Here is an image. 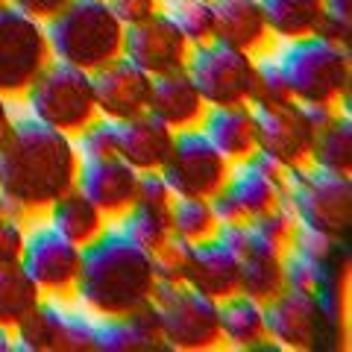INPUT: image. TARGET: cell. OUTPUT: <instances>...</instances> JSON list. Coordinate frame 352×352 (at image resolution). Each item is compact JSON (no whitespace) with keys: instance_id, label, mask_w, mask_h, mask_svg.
Returning a JSON list of instances; mask_svg holds the SVG:
<instances>
[{"instance_id":"1","label":"cell","mask_w":352,"mask_h":352,"mask_svg":"<svg viewBox=\"0 0 352 352\" xmlns=\"http://www.w3.org/2000/svg\"><path fill=\"white\" fill-rule=\"evenodd\" d=\"M80 162L71 135L36 118L15 120L0 141V197L9 214L24 223L44 214L53 200L76 185Z\"/></svg>"},{"instance_id":"2","label":"cell","mask_w":352,"mask_h":352,"mask_svg":"<svg viewBox=\"0 0 352 352\" xmlns=\"http://www.w3.org/2000/svg\"><path fill=\"white\" fill-rule=\"evenodd\" d=\"M153 256L135 247L120 229L109 226L100 238L82 247L76 296L97 317H118L147 305L156 294Z\"/></svg>"},{"instance_id":"3","label":"cell","mask_w":352,"mask_h":352,"mask_svg":"<svg viewBox=\"0 0 352 352\" xmlns=\"http://www.w3.org/2000/svg\"><path fill=\"white\" fill-rule=\"evenodd\" d=\"M124 30L109 0H71L62 12L44 21L53 59L88 74L124 56Z\"/></svg>"},{"instance_id":"4","label":"cell","mask_w":352,"mask_h":352,"mask_svg":"<svg viewBox=\"0 0 352 352\" xmlns=\"http://www.w3.org/2000/svg\"><path fill=\"white\" fill-rule=\"evenodd\" d=\"M279 68L288 80L296 103L305 106H335L349 112L352 91V56L320 36H305L288 41L279 56Z\"/></svg>"},{"instance_id":"5","label":"cell","mask_w":352,"mask_h":352,"mask_svg":"<svg viewBox=\"0 0 352 352\" xmlns=\"http://www.w3.org/2000/svg\"><path fill=\"white\" fill-rule=\"evenodd\" d=\"M24 100L36 120L47 124L65 135H80V132L100 115L94 100L91 74L68 65L62 59H50L36 82L27 88Z\"/></svg>"},{"instance_id":"6","label":"cell","mask_w":352,"mask_h":352,"mask_svg":"<svg viewBox=\"0 0 352 352\" xmlns=\"http://www.w3.org/2000/svg\"><path fill=\"white\" fill-rule=\"evenodd\" d=\"M288 203L300 226L314 232L349 238L352 229V176L314 164L288 170Z\"/></svg>"},{"instance_id":"7","label":"cell","mask_w":352,"mask_h":352,"mask_svg":"<svg viewBox=\"0 0 352 352\" xmlns=\"http://www.w3.org/2000/svg\"><path fill=\"white\" fill-rule=\"evenodd\" d=\"M153 302L159 308L162 335L170 349L208 352L223 346L217 300H208L188 285H156Z\"/></svg>"},{"instance_id":"8","label":"cell","mask_w":352,"mask_h":352,"mask_svg":"<svg viewBox=\"0 0 352 352\" xmlns=\"http://www.w3.org/2000/svg\"><path fill=\"white\" fill-rule=\"evenodd\" d=\"M53 59L44 24L18 6H0V94L24 97Z\"/></svg>"},{"instance_id":"9","label":"cell","mask_w":352,"mask_h":352,"mask_svg":"<svg viewBox=\"0 0 352 352\" xmlns=\"http://www.w3.org/2000/svg\"><path fill=\"white\" fill-rule=\"evenodd\" d=\"M256 62L258 59L250 53L212 38L206 44H194L185 71L203 94L206 106H238L250 103L252 97Z\"/></svg>"},{"instance_id":"10","label":"cell","mask_w":352,"mask_h":352,"mask_svg":"<svg viewBox=\"0 0 352 352\" xmlns=\"http://www.w3.org/2000/svg\"><path fill=\"white\" fill-rule=\"evenodd\" d=\"M235 164L206 138L200 126L179 129L173 135V147L162 164V176L168 179L176 197H212L223 188Z\"/></svg>"},{"instance_id":"11","label":"cell","mask_w":352,"mask_h":352,"mask_svg":"<svg viewBox=\"0 0 352 352\" xmlns=\"http://www.w3.org/2000/svg\"><path fill=\"white\" fill-rule=\"evenodd\" d=\"M80 264H82V247L62 238L50 223L36 226L27 232L21 267L36 282L41 296L59 300V302L74 300L76 279H80Z\"/></svg>"},{"instance_id":"12","label":"cell","mask_w":352,"mask_h":352,"mask_svg":"<svg viewBox=\"0 0 352 352\" xmlns=\"http://www.w3.org/2000/svg\"><path fill=\"white\" fill-rule=\"evenodd\" d=\"M124 56L153 80L188 68L191 41L182 36L168 9L124 30Z\"/></svg>"},{"instance_id":"13","label":"cell","mask_w":352,"mask_h":352,"mask_svg":"<svg viewBox=\"0 0 352 352\" xmlns=\"http://www.w3.org/2000/svg\"><path fill=\"white\" fill-rule=\"evenodd\" d=\"M258 120V150L282 168H305L311 164V150L317 129L305 115L302 103H282L256 109Z\"/></svg>"},{"instance_id":"14","label":"cell","mask_w":352,"mask_h":352,"mask_svg":"<svg viewBox=\"0 0 352 352\" xmlns=\"http://www.w3.org/2000/svg\"><path fill=\"white\" fill-rule=\"evenodd\" d=\"M264 326L282 349L326 352V329L314 294L285 288L279 296L264 302Z\"/></svg>"},{"instance_id":"15","label":"cell","mask_w":352,"mask_h":352,"mask_svg":"<svg viewBox=\"0 0 352 352\" xmlns=\"http://www.w3.org/2000/svg\"><path fill=\"white\" fill-rule=\"evenodd\" d=\"M223 188L238 203L244 217L252 220L288 200V168L256 150L247 162L235 164Z\"/></svg>"},{"instance_id":"16","label":"cell","mask_w":352,"mask_h":352,"mask_svg":"<svg viewBox=\"0 0 352 352\" xmlns=\"http://www.w3.org/2000/svg\"><path fill=\"white\" fill-rule=\"evenodd\" d=\"M91 82H94L97 112L103 118H112L118 124H124V120L147 112L153 76L141 71L138 65H132L126 56H120L115 62L103 65L100 71H94Z\"/></svg>"},{"instance_id":"17","label":"cell","mask_w":352,"mask_h":352,"mask_svg":"<svg viewBox=\"0 0 352 352\" xmlns=\"http://www.w3.org/2000/svg\"><path fill=\"white\" fill-rule=\"evenodd\" d=\"M76 188L100 208L109 220H120L132 208V203H135L138 170L132 164H126L120 156L80 162Z\"/></svg>"},{"instance_id":"18","label":"cell","mask_w":352,"mask_h":352,"mask_svg":"<svg viewBox=\"0 0 352 352\" xmlns=\"http://www.w3.org/2000/svg\"><path fill=\"white\" fill-rule=\"evenodd\" d=\"M97 352H170L162 335L156 302H147L129 314L97 320Z\"/></svg>"},{"instance_id":"19","label":"cell","mask_w":352,"mask_h":352,"mask_svg":"<svg viewBox=\"0 0 352 352\" xmlns=\"http://www.w3.org/2000/svg\"><path fill=\"white\" fill-rule=\"evenodd\" d=\"M214 6V41L238 47L250 56H267L273 32L264 21L258 0H212Z\"/></svg>"},{"instance_id":"20","label":"cell","mask_w":352,"mask_h":352,"mask_svg":"<svg viewBox=\"0 0 352 352\" xmlns=\"http://www.w3.org/2000/svg\"><path fill=\"white\" fill-rule=\"evenodd\" d=\"M147 112L153 118H159L162 124H168L173 132H179V129L200 126L208 106L203 100V94L197 91L188 71H176L153 80Z\"/></svg>"},{"instance_id":"21","label":"cell","mask_w":352,"mask_h":352,"mask_svg":"<svg viewBox=\"0 0 352 352\" xmlns=\"http://www.w3.org/2000/svg\"><path fill=\"white\" fill-rule=\"evenodd\" d=\"M200 129L232 164L247 162L258 150V120H256V109L250 103L208 106Z\"/></svg>"},{"instance_id":"22","label":"cell","mask_w":352,"mask_h":352,"mask_svg":"<svg viewBox=\"0 0 352 352\" xmlns=\"http://www.w3.org/2000/svg\"><path fill=\"white\" fill-rule=\"evenodd\" d=\"M238 279H241V261L217 238L194 244L188 279H185L188 288L200 291L208 300L223 302L226 296L238 294Z\"/></svg>"},{"instance_id":"23","label":"cell","mask_w":352,"mask_h":352,"mask_svg":"<svg viewBox=\"0 0 352 352\" xmlns=\"http://www.w3.org/2000/svg\"><path fill=\"white\" fill-rule=\"evenodd\" d=\"M173 135L176 132L150 112L129 118L120 124V159L132 164L138 173L162 170V164L173 147Z\"/></svg>"},{"instance_id":"24","label":"cell","mask_w":352,"mask_h":352,"mask_svg":"<svg viewBox=\"0 0 352 352\" xmlns=\"http://www.w3.org/2000/svg\"><path fill=\"white\" fill-rule=\"evenodd\" d=\"M44 214H47V223L76 247H88L109 229V217L76 185L65 191L59 200H53Z\"/></svg>"},{"instance_id":"25","label":"cell","mask_w":352,"mask_h":352,"mask_svg":"<svg viewBox=\"0 0 352 352\" xmlns=\"http://www.w3.org/2000/svg\"><path fill=\"white\" fill-rule=\"evenodd\" d=\"M273 38L296 41L314 36L326 15L323 0H258Z\"/></svg>"},{"instance_id":"26","label":"cell","mask_w":352,"mask_h":352,"mask_svg":"<svg viewBox=\"0 0 352 352\" xmlns=\"http://www.w3.org/2000/svg\"><path fill=\"white\" fill-rule=\"evenodd\" d=\"M220 332H223V344L235 349H252L267 338V326H264V305L250 300L244 294H232L220 302Z\"/></svg>"},{"instance_id":"27","label":"cell","mask_w":352,"mask_h":352,"mask_svg":"<svg viewBox=\"0 0 352 352\" xmlns=\"http://www.w3.org/2000/svg\"><path fill=\"white\" fill-rule=\"evenodd\" d=\"M282 291H285V256L267 247H256L250 256L241 258L238 294L264 305Z\"/></svg>"},{"instance_id":"28","label":"cell","mask_w":352,"mask_h":352,"mask_svg":"<svg viewBox=\"0 0 352 352\" xmlns=\"http://www.w3.org/2000/svg\"><path fill=\"white\" fill-rule=\"evenodd\" d=\"M65 311L56 300H44L15 326V352H59Z\"/></svg>"},{"instance_id":"29","label":"cell","mask_w":352,"mask_h":352,"mask_svg":"<svg viewBox=\"0 0 352 352\" xmlns=\"http://www.w3.org/2000/svg\"><path fill=\"white\" fill-rule=\"evenodd\" d=\"M311 164L332 173L352 176V115L346 109H340L332 124L317 132Z\"/></svg>"},{"instance_id":"30","label":"cell","mask_w":352,"mask_h":352,"mask_svg":"<svg viewBox=\"0 0 352 352\" xmlns=\"http://www.w3.org/2000/svg\"><path fill=\"white\" fill-rule=\"evenodd\" d=\"M220 220L206 197H176L170 206V232L185 244H203L217 235Z\"/></svg>"},{"instance_id":"31","label":"cell","mask_w":352,"mask_h":352,"mask_svg":"<svg viewBox=\"0 0 352 352\" xmlns=\"http://www.w3.org/2000/svg\"><path fill=\"white\" fill-rule=\"evenodd\" d=\"M41 300H44L41 291L24 273L21 264L0 267V326L15 329Z\"/></svg>"},{"instance_id":"32","label":"cell","mask_w":352,"mask_h":352,"mask_svg":"<svg viewBox=\"0 0 352 352\" xmlns=\"http://www.w3.org/2000/svg\"><path fill=\"white\" fill-rule=\"evenodd\" d=\"M118 229L124 232L132 244L141 247L144 252H156L162 244H168L173 238L170 232V212H162V208H150V206H132L129 212L118 220Z\"/></svg>"},{"instance_id":"33","label":"cell","mask_w":352,"mask_h":352,"mask_svg":"<svg viewBox=\"0 0 352 352\" xmlns=\"http://www.w3.org/2000/svg\"><path fill=\"white\" fill-rule=\"evenodd\" d=\"M250 229L252 235L258 238L261 247H267L273 252H279V256H285L294 241H296V232H300V220H296L294 208L288 203H282L276 208H270V212H264L258 217L250 220Z\"/></svg>"},{"instance_id":"34","label":"cell","mask_w":352,"mask_h":352,"mask_svg":"<svg viewBox=\"0 0 352 352\" xmlns=\"http://www.w3.org/2000/svg\"><path fill=\"white\" fill-rule=\"evenodd\" d=\"M182 30V36L194 44H206L214 38V6L212 0H168L164 6Z\"/></svg>"},{"instance_id":"35","label":"cell","mask_w":352,"mask_h":352,"mask_svg":"<svg viewBox=\"0 0 352 352\" xmlns=\"http://www.w3.org/2000/svg\"><path fill=\"white\" fill-rule=\"evenodd\" d=\"M76 153L82 162H94V159H115L120 156V124L112 118L97 115L80 135H74Z\"/></svg>"},{"instance_id":"36","label":"cell","mask_w":352,"mask_h":352,"mask_svg":"<svg viewBox=\"0 0 352 352\" xmlns=\"http://www.w3.org/2000/svg\"><path fill=\"white\" fill-rule=\"evenodd\" d=\"M291 100H294V94H291L282 68H279V59L258 56L250 106L252 109H264V106H282V103H291Z\"/></svg>"},{"instance_id":"37","label":"cell","mask_w":352,"mask_h":352,"mask_svg":"<svg viewBox=\"0 0 352 352\" xmlns=\"http://www.w3.org/2000/svg\"><path fill=\"white\" fill-rule=\"evenodd\" d=\"M191 250L194 244H185L179 238H170L153 252V270H156L159 285H185L191 267Z\"/></svg>"},{"instance_id":"38","label":"cell","mask_w":352,"mask_h":352,"mask_svg":"<svg viewBox=\"0 0 352 352\" xmlns=\"http://www.w3.org/2000/svg\"><path fill=\"white\" fill-rule=\"evenodd\" d=\"M59 352H97V323L91 317L65 311L59 332Z\"/></svg>"},{"instance_id":"39","label":"cell","mask_w":352,"mask_h":352,"mask_svg":"<svg viewBox=\"0 0 352 352\" xmlns=\"http://www.w3.org/2000/svg\"><path fill=\"white\" fill-rule=\"evenodd\" d=\"M173 200H176V194L170 191V185L162 176V170H144V173H138V191H135V203L138 206H150V208L170 212ZM135 203H132V206H135Z\"/></svg>"},{"instance_id":"40","label":"cell","mask_w":352,"mask_h":352,"mask_svg":"<svg viewBox=\"0 0 352 352\" xmlns=\"http://www.w3.org/2000/svg\"><path fill=\"white\" fill-rule=\"evenodd\" d=\"M24 244H27V229L21 217H0V267H12L21 264L24 256Z\"/></svg>"},{"instance_id":"41","label":"cell","mask_w":352,"mask_h":352,"mask_svg":"<svg viewBox=\"0 0 352 352\" xmlns=\"http://www.w3.org/2000/svg\"><path fill=\"white\" fill-rule=\"evenodd\" d=\"M214 238H217L229 252H232L238 261L244 258V256H250V252L256 250V247H261V244H258V238L252 235L250 223H220Z\"/></svg>"},{"instance_id":"42","label":"cell","mask_w":352,"mask_h":352,"mask_svg":"<svg viewBox=\"0 0 352 352\" xmlns=\"http://www.w3.org/2000/svg\"><path fill=\"white\" fill-rule=\"evenodd\" d=\"M109 6H112V12L120 18V24L132 27V24H141V21L162 12L164 0H109Z\"/></svg>"},{"instance_id":"43","label":"cell","mask_w":352,"mask_h":352,"mask_svg":"<svg viewBox=\"0 0 352 352\" xmlns=\"http://www.w3.org/2000/svg\"><path fill=\"white\" fill-rule=\"evenodd\" d=\"M314 36H320V38L332 41V44H340V47H349V41H352V18H340V15L326 12Z\"/></svg>"},{"instance_id":"44","label":"cell","mask_w":352,"mask_h":352,"mask_svg":"<svg viewBox=\"0 0 352 352\" xmlns=\"http://www.w3.org/2000/svg\"><path fill=\"white\" fill-rule=\"evenodd\" d=\"M71 0H12V6H18L21 12H27L30 18H36V21H50L56 12H62L65 6H68Z\"/></svg>"},{"instance_id":"45","label":"cell","mask_w":352,"mask_h":352,"mask_svg":"<svg viewBox=\"0 0 352 352\" xmlns=\"http://www.w3.org/2000/svg\"><path fill=\"white\" fill-rule=\"evenodd\" d=\"M12 124H15V118H12V106H9V97L0 94V141L9 135Z\"/></svg>"},{"instance_id":"46","label":"cell","mask_w":352,"mask_h":352,"mask_svg":"<svg viewBox=\"0 0 352 352\" xmlns=\"http://www.w3.org/2000/svg\"><path fill=\"white\" fill-rule=\"evenodd\" d=\"M326 12L340 15V18H352V0H323Z\"/></svg>"},{"instance_id":"47","label":"cell","mask_w":352,"mask_h":352,"mask_svg":"<svg viewBox=\"0 0 352 352\" xmlns=\"http://www.w3.org/2000/svg\"><path fill=\"white\" fill-rule=\"evenodd\" d=\"M0 352H15V329L0 326Z\"/></svg>"},{"instance_id":"48","label":"cell","mask_w":352,"mask_h":352,"mask_svg":"<svg viewBox=\"0 0 352 352\" xmlns=\"http://www.w3.org/2000/svg\"><path fill=\"white\" fill-rule=\"evenodd\" d=\"M6 214H9V206H6L3 197H0V217H6Z\"/></svg>"},{"instance_id":"49","label":"cell","mask_w":352,"mask_h":352,"mask_svg":"<svg viewBox=\"0 0 352 352\" xmlns=\"http://www.w3.org/2000/svg\"><path fill=\"white\" fill-rule=\"evenodd\" d=\"M6 3H12V0H0V6H6Z\"/></svg>"}]
</instances>
